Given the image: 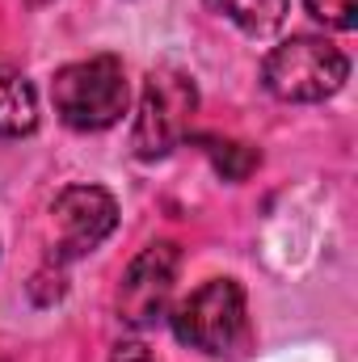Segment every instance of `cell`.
I'll use <instances>...</instances> for the list:
<instances>
[{"instance_id": "obj_11", "label": "cell", "mask_w": 358, "mask_h": 362, "mask_svg": "<svg viewBox=\"0 0 358 362\" xmlns=\"http://www.w3.org/2000/svg\"><path fill=\"white\" fill-rule=\"evenodd\" d=\"M110 362H156V354L144 346V341H135V337H127V341H118L114 346V354H110Z\"/></svg>"}, {"instance_id": "obj_4", "label": "cell", "mask_w": 358, "mask_h": 362, "mask_svg": "<svg viewBox=\"0 0 358 362\" xmlns=\"http://www.w3.org/2000/svg\"><path fill=\"white\" fill-rule=\"evenodd\" d=\"M173 333L181 346L224 358L245 337V286L236 278H211L173 308Z\"/></svg>"}, {"instance_id": "obj_1", "label": "cell", "mask_w": 358, "mask_h": 362, "mask_svg": "<svg viewBox=\"0 0 358 362\" xmlns=\"http://www.w3.org/2000/svg\"><path fill=\"white\" fill-rule=\"evenodd\" d=\"M55 114L72 131H105L127 114V72L118 55H93L68 64L51 81Z\"/></svg>"}, {"instance_id": "obj_3", "label": "cell", "mask_w": 358, "mask_h": 362, "mask_svg": "<svg viewBox=\"0 0 358 362\" xmlns=\"http://www.w3.org/2000/svg\"><path fill=\"white\" fill-rule=\"evenodd\" d=\"M198 110V89L178 68H156L144 81L139 114L131 127V152L139 160H165L190 135V118Z\"/></svg>"}, {"instance_id": "obj_6", "label": "cell", "mask_w": 358, "mask_h": 362, "mask_svg": "<svg viewBox=\"0 0 358 362\" xmlns=\"http://www.w3.org/2000/svg\"><path fill=\"white\" fill-rule=\"evenodd\" d=\"M181 249L173 240H156L148 249H139V257L127 266L122 286H118V316L131 329H152L156 320H165L173 282H178Z\"/></svg>"}, {"instance_id": "obj_5", "label": "cell", "mask_w": 358, "mask_h": 362, "mask_svg": "<svg viewBox=\"0 0 358 362\" xmlns=\"http://www.w3.org/2000/svg\"><path fill=\"white\" fill-rule=\"evenodd\" d=\"M51 215L59 223V245L51 249L47 266H55V270H68L72 262H81L118 228V202L101 185H68L55 198Z\"/></svg>"}, {"instance_id": "obj_2", "label": "cell", "mask_w": 358, "mask_h": 362, "mask_svg": "<svg viewBox=\"0 0 358 362\" xmlns=\"http://www.w3.org/2000/svg\"><path fill=\"white\" fill-rule=\"evenodd\" d=\"M350 76V59L329 42V38H312V34H295L287 42H278L262 64V81L270 97L278 101H325L346 85Z\"/></svg>"}, {"instance_id": "obj_7", "label": "cell", "mask_w": 358, "mask_h": 362, "mask_svg": "<svg viewBox=\"0 0 358 362\" xmlns=\"http://www.w3.org/2000/svg\"><path fill=\"white\" fill-rule=\"evenodd\" d=\"M38 127V93L34 85L0 59V135L21 139Z\"/></svg>"}, {"instance_id": "obj_13", "label": "cell", "mask_w": 358, "mask_h": 362, "mask_svg": "<svg viewBox=\"0 0 358 362\" xmlns=\"http://www.w3.org/2000/svg\"><path fill=\"white\" fill-rule=\"evenodd\" d=\"M0 362H4V358H0Z\"/></svg>"}, {"instance_id": "obj_10", "label": "cell", "mask_w": 358, "mask_h": 362, "mask_svg": "<svg viewBox=\"0 0 358 362\" xmlns=\"http://www.w3.org/2000/svg\"><path fill=\"white\" fill-rule=\"evenodd\" d=\"M304 4L329 30H354L358 25V0H304Z\"/></svg>"}, {"instance_id": "obj_8", "label": "cell", "mask_w": 358, "mask_h": 362, "mask_svg": "<svg viewBox=\"0 0 358 362\" xmlns=\"http://www.w3.org/2000/svg\"><path fill=\"white\" fill-rule=\"evenodd\" d=\"M207 8L228 17L249 38H270L287 21V0H207Z\"/></svg>"}, {"instance_id": "obj_12", "label": "cell", "mask_w": 358, "mask_h": 362, "mask_svg": "<svg viewBox=\"0 0 358 362\" xmlns=\"http://www.w3.org/2000/svg\"><path fill=\"white\" fill-rule=\"evenodd\" d=\"M30 4H51V0H30Z\"/></svg>"}, {"instance_id": "obj_9", "label": "cell", "mask_w": 358, "mask_h": 362, "mask_svg": "<svg viewBox=\"0 0 358 362\" xmlns=\"http://www.w3.org/2000/svg\"><path fill=\"white\" fill-rule=\"evenodd\" d=\"M202 144H207V156L224 181H245L258 169V152L245 144H232V139H202Z\"/></svg>"}]
</instances>
